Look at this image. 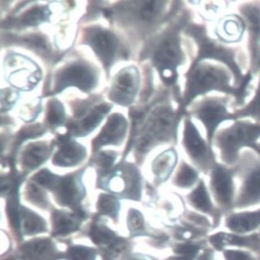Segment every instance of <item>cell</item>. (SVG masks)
Wrapping results in <instances>:
<instances>
[{
  "instance_id": "1",
  "label": "cell",
  "mask_w": 260,
  "mask_h": 260,
  "mask_svg": "<svg viewBox=\"0 0 260 260\" xmlns=\"http://www.w3.org/2000/svg\"><path fill=\"white\" fill-rule=\"evenodd\" d=\"M184 76L185 85L179 109L185 116L192 103L211 92L232 96L234 98L235 106L242 107L250 94L249 88L253 78V75L249 70L241 85L235 87L232 72L221 63L210 61L190 64Z\"/></svg>"
},
{
  "instance_id": "2",
  "label": "cell",
  "mask_w": 260,
  "mask_h": 260,
  "mask_svg": "<svg viewBox=\"0 0 260 260\" xmlns=\"http://www.w3.org/2000/svg\"><path fill=\"white\" fill-rule=\"evenodd\" d=\"M183 34L192 40L196 48L190 64L209 60L218 62L233 74L234 86L241 85L246 73L244 72L246 60L240 49L229 47L211 38L206 26L202 23L190 22L184 28Z\"/></svg>"
},
{
  "instance_id": "3",
  "label": "cell",
  "mask_w": 260,
  "mask_h": 260,
  "mask_svg": "<svg viewBox=\"0 0 260 260\" xmlns=\"http://www.w3.org/2000/svg\"><path fill=\"white\" fill-rule=\"evenodd\" d=\"M191 17L190 10L184 7L174 24L162 35L153 51V65L167 86L177 85L179 68L182 67L187 61L181 32L191 22Z\"/></svg>"
},
{
  "instance_id": "4",
  "label": "cell",
  "mask_w": 260,
  "mask_h": 260,
  "mask_svg": "<svg viewBox=\"0 0 260 260\" xmlns=\"http://www.w3.org/2000/svg\"><path fill=\"white\" fill-rule=\"evenodd\" d=\"M260 139V123L238 119L230 126L218 129L213 144L220 153L221 160L227 165L239 162L241 151L249 148L258 154V140Z\"/></svg>"
},
{
  "instance_id": "5",
  "label": "cell",
  "mask_w": 260,
  "mask_h": 260,
  "mask_svg": "<svg viewBox=\"0 0 260 260\" xmlns=\"http://www.w3.org/2000/svg\"><path fill=\"white\" fill-rule=\"evenodd\" d=\"M182 112L175 110L171 103H165L157 106L146 121L140 143V148L147 150L162 143H176L178 127Z\"/></svg>"
},
{
  "instance_id": "6",
  "label": "cell",
  "mask_w": 260,
  "mask_h": 260,
  "mask_svg": "<svg viewBox=\"0 0 260 260\" xmlns=\"http://www.w3.org/2000/svg\"><path fill=\"white\" fill-rule=\"evenodd\" d=\"M230 100L229 96H205L192 103L187 111L190 117L203 125L207 141L211 146L223 122L238 120L234 112L230 111Z\"/></svg>"
},
{
  "instance_id": "7",
  "label": "cell",
  "mask_w": 260,
  "mask_h": 260,
  "mask_svg": "<svg viewBox=\"0 0 260 260\" xmlns=\"http://www.w3.org/2000/svg\"><path fill=\"white\" fill-rule=\"evenodd\" d=\"M182 145L192 162L202 171L212 169L215 166L216 162L212 146L202 137L188 114H186L184 119Z\"/></svg>"
},
{
  "instance_id": "8",
  "label": "cell",
  "mask_w": 260,
  "mask_h": 260,
  "mask_svg": "<svg viewBox=\"0 0 260 260\" xmlns=\"http://www.w3.org/2000/svg\"><path fill=\"white\" fill-rule=\"evenodd\" d=\"M237 10L246 24L249 71L255 75L260 72V1L240 3Z\"/></svg>"
},
{
  "instance_id": "9",
  "label": "cell",
  "mask_w": 260,
  "mask_h": 260,
  "mask_svg": "<svg viewBox=\"0 0 260 260\" xmlns=\"http://www.w3.org/2000/svg\"><path fill=\"white\" fill-rule=\"evenodd\" d=\"M6 75L10 83L22 90L35 87L41 77L38 66L20 55L9 57L6 61Z\"/></svg>"
},
{
  "instance_id": "10",
  "label": "cell",
  "mask_w": 260,
  "mask_h": 260,
  "mask_svg": "<svg viewBox=\"0 0 260 260\" xmlns=\"http://www.w3.org/2000/svg\"><path fill=\"white\" fill-rule=\"evenodd\" d=\"M97 78L92 69L85 63H75L62 69L55 79V91L63 90L67 87H78L88 91L95 85Z\"/></svg>"
},
{
  "instance_id": "11",
  "label": "cell",
  "mask_w": 260,
  "mask_h": 260,
  "mask_svg": "<svg viewBox=\"0 0 260 260\" xmlns=\"http://www.w3.org/2000/svg\"><path fill=\"white\" fill-rule=\"evenodd\" d=\"M139 83V74L135 68L123 69L114 80L111 87V99L119 104H129L135 98Z\"/></svg>"
},
{
  "instance_id": "12",
  "label": "cell",
  "mask_w": 260,
  "mask_h": 260,
  "mask_svg": "<svg viewBox=\"0 0 260 260\" xmlns=\"http://www.w3.org/2000/svg\"><path fill=\"white\" fill-rule=\"evenodd\" d=\"M242 162L246 167V176L242 188V202L253 203L260 200V159L250 151L241 153Z\"/></svg>"
},
{
  "instance_id": "13",
  "label": "cell",
  "mask_w": 260,
  "mask_h": 260,
  "mask_svg": "<svg viewBox=\"0 0 260 260\" xmlns=\"http://www.w3.org/2000/svg\"><path fill=\"white\" fill-rule=\"evenodd\" d=\"M246 32V24L238 13L223 15L217 20L214 34L221 44H239L243 39Z\"/></svg>"
},
{
  "instance_id": "14",
  "label": "cell",
  "mask_w": 260,
  "mask_h": 260,
  "mask_svg": "<svg viewBox=\"0 0 260 260\" xmlns=\"http://www.w3.org/2000/svg\"><path fill=\"white\" fill-rule=\"evenodd\" d=\"M87 41L105 64H110L113 61L119 48V41L113 34L100 28H93L88 32Z\"/></svg>"
},
{
  "instance_id": "15",
  "label": "cell",
  "mask_w": 260,
  "mask_h": 260,
  "mask_svg": "<svg viewBox=\"0 0 260 260\" xmlns=\"http://www.w3.org/2000/svg\"><path fill=\"white\" fill-rule=\"evenodd\" d=\"M211 184L221 203H231L233 195V172L224 165L215 164L211 169Z\"/></svg>"
},
{
  "instance_id": "16",
  "label": "cell",
  "mask_w": 260,
  "mask_h": 260,
  "mask_svg": "<svg viewBox=\"0 0 260 260\" xmlns=\"http://www.w3.org/2000/svg\"><path fill=\"white\" fill-rule=\"evenodd\" d=\"M127 122L123 116L114 114L108 120L101 134L96 139L97 146L108 144H118L121 143L126 133Z\"/></svg>"
},
{
  "instance_id": "17",
  "label": "cell",
  "mask_w": 260,
  "mask_h": 260,
  "mask_svg": "<svg viewBox=\"0 0 260 260\" xmlns=\"http://www.w3.org/2000/svg\"><path fill=\"white\" fill-rule=\"evenodd\" d=\"M22 252L29 260H54L59 254L49 239H36L22 246Z\"/></svg>"
},
{
  "instance_id": "18",
  "label": "cell",
  "mask_w": 260,
  "mask_h": 260,
  "mask_svg": "<svg viewBox=\"0 0 260 260\" xmlns=\"http://www.w3.org/2000/svg\"><path fill=\"white\" fill-rule=\"evenodd\" d=\"M169 2L162 0H147L137 2L139 18L148 24H154L165 18Z\"/></svg>"
},
{
  "instance_id": "19",
  "label": "cell",
  "mask_w": 260,
  "mask_h": 260,
  "mask_svg": "<svg viewBox=\"0 0 260 260\" xmlns=\"http://www.w3.org/2000/svg\"><path fill=\"white\" fill-rule=\"evenodd\" d=\"M86 151L81 145L75 142L62 143L54 158V165L60 167H71L78 165L85 158Z\"/></svg>"
},
{
  "instance_id": "20",
  "label": "cell",
  "mask_w": 260,
  "mask_h": 260,
  "mask_svg": "<svg viewBox=\"0 0 260 260\" xmlns=\"http://www.w3.org/2000/svg\"><path fill=\"white\" fill-rule=\"evenodd\" d=\"M227 224L236 233L252 231L260 225V211L233 215L228 219Z\"/></svg>"
},
{
  "instance_id": "21",
  "label": "cell",
  "mask_w": 260,
  "mask_h": 260,
  "mask_svg": "<svg viewBox=\"0 0 260 260\" xmlns=\"http://www.w3.org/2000/svg\"><path fill=\"white\" fill-rule=\"evenodd\" d=\"M55 191L57 192V198L62 205L75 206L79 201V190L75 179L72 177L60 179Z\"/></svg>"
},
{
  "instance_id": "22",
  "label": "cell",
  "mask_w": 260,
  "mask_h": 260,
  "mask_svg": "<svg viewBox=\"0 0 260 260\" xmlns=\"http://www.w3.org/2000/svg\"><path fill=\"white\" fill-rule=\"evenodd\" d=\"M177 153L174 149L165 150L154 159L153 162V171L155 175L161 180L169 177L171 173L177 165Z\"/></svg>"
},
{
  "instance_id": "23",
  "label": "cell",
  "mask_w": 260,
  "mask_h": 260,
  "mask_svg": "<svg viewBox=\"0 0 260 260\" xmlns=\"http://www.w3.org/2000/svg\"><path fill=\"white\" fill-rule=\"evenodd\" d=\"M50 154V148L45 143H37L29 144L23 152V165L26 168H36L46 160Z\"/></svg>"
},
{
  "instance_id": "24",
  "label": "cell",
  "mask_w": 260,
  "mask_h": 260,
  "mask_svg": "<svg viewBox=\"0 0 260 260\" xmlns=\"http://www.w3.org/2000/svg\"><path fill=\"white\" fill-rule=\"evenodd\" d=\"M78 217L63 211H55L53 214L54 235L65 236L75 231L78 228Z\"/></svg>"
},
{
  "instance_id": "25",
  "label": "cell",
  "mask_w": 260,
  "mask_h": 260,
  "mask_svg": "<svg viewBox=\"0 0 260 260\" xmlns=\"http://www.w3.org/2000/svg\"><path fill=\"white\" fill-rule=\"evenodd\" d=\"M233 112L238 119H250L260 123V76L253 98L246 106L236 109Z\"/></svg>"
},
{
  "instance_id": "26",
  "label": "cell",
  "mask_w": 260,
  "mask_h": 260,
  "mask_svg": "<svg viewBox=\"0 0 260 260\" xmlns=\"http://www.w3.org/2000/svg\"><path fill=\"white\" fill-rule=\"evenodd\" d=\"M109 109L110 106L109 105H102L96 107L78 125L77 131L78 134L85 135L91 132L101 122L103 117L109 112Z\"/></svg>"
},
{
  "instance_id": "27",
  "label": "cell",
  "mask_w": 260,
  "mask_h": 260,
  "mask_svg": "<svg viewBox=\"0 0 260 260\" xmlns=\"http://www.w3.org/2000/svg\"><path fill=\"white\" fill-rule=\"evenodd\" d=\"M20 216L25 234H37L45 230V222L44 220L30 210L22 208L20 210Z\"/></svg>"
},
{
  "instance_id": "28",
  "label": "cell",
  "mask_w": 260,
  "mask_h": 260,
  "mask_svg": "<svg viewBox=\"0 0 260 260\" xmlns=\"http://www.w3.org/2000/svg\"><path fill=\"white\" fill-rule=\"evenodd\" d=\"M190 199L192 205L198 209L205 212L211 211V201L203 181H201L198 187L192 192Z\"/></svg>"
},
{
  "instance_id": "29",
  "label": "cell",
  "mask_w": 260,
  "mask_h": 260,
  "mask_svg": "<svg viewBox=\"0 0 260 260\" xmlns=\"http://www.w3.org/2000/svg\"><path fill=\"white\" fill-rule=\"evenodd\" d=\"M198 177L199 175L194 168L187 165V162H182L176 175L175 183L179 187H190L197 181Z\"/></svg>"
},
{
  "instance_id": "30",
  "label": "cell",
  "mask_w": 260,
  "mask_h": 260,
  "mask_svg": "<svg viewBox=\"0 0 260 260\" xmlns=\"http://www.w3.org/2000/svg\"><path fill=\"white\" fill-rule=\"evenodd\" d=\"M48 12L44 7H34L21 16L20 21L24 26H35L45 21Z\"/></svg>"
},
{
  "instance_id": "31",
  "label": "cell",
  "mask_w": 260,
  "mask_h": 260,
  "mask_svg": "<svg viewBox=\"0 0 260 260\" xmlns=\"http://www.w3.org/2000/svg\"><path fill=\"white\" fill-rule=\"evenodd\" d=\"M93 242L98 245L112 243L116 240L115 234L107 228L102 225H94L90 232Z\"/></svg>"
},
{
  "instance_id": "32",
  "label": "cell",
  "mask_w": 260,
  "mask_h": 260,
  "mask_svg": "<svg viewBox=\"0 0 260 260\" xmlns=\"http://www.w3.org/2000/svg\"><path fill=\"white\" fill-rule=\"evenodd\" d=\"M98 208L101 213L115 216L117 212V201L109 195L102 194L99 200Z\"/></svg>"
},
{
  "instance_id": "33",
  "label": "cell",
  "mask_w": 260,
  "mask_h": 260,
  "mask_svg": "<svg viewBox=\"0 0 260 260\" xmlns=\"http://www.w3.org/2000/svg\"><path fill=\"white\" fill-rule=\"evenodd\" d=\"M60 179L57 176L54 175L48 171H41L38 173L35 177V180L38 184L47 187V188L51 189V190H54L57 188V185L60 182Z\"/></svg>"
},
{
  "instance_id": "34",
  "label": "cell",
  "mask_w": 260,
  "mask_h": 260,
  "mask_svg": "<svg viewBox=\"0 0 260 260\" xmlns=\"http://www.w3.org/2000/svg\"><path fill=\"white\" fill-rule=\"evenodd\" d=\"M64 117L63 106L57 101L51 102L49 106L48 119L49 123L52 125H58L63 122Z\"/></svg>"
},
{
  "instance_id": "35",
  "label": "cell",
  "mask_w": 260,
  "mask_h": 260,
  "mask_svg": "<svg viewBox=\"0 0 260 260\" xmlns=\"http://www.w3.org/2000/svg\"><path fill=\"white\" fill-rule=\"evenodd\" d=\"M94 255L92 249L82 246L71 248L68 252L69 260H94Z\"/></svg>"
},
{
  "instance_id": "36",
  "label": "cell",
  "mask_w": 260,
  "mask_h": 260,
  "mask_svg": "<svg viewBox=\"0 0 260 260\" xmlns=\"http://www.w3.org/2000/svg\"><path fill=\"white\" fill-rule=\"evenodd\" d=\"M204 6H202V13L204 17L209 20H212L224 10V2H202Z\"/></svg>"
},
{
  "instance_id": "37",
  "label": "cell",
  "mask_w": 260,
  "mask_h": 260,
  "mask_svg": "<svg viewBox=\"0 0 260 260\" xmlns=\"http://www.w3.org/2000/svg\"><path fill=\"white\" fill-rule=\"evenodd\" d=\"M27 197L30 202L41 208H46L47 206V200L45 194L35 184H29L28 186Z\"/></svg>"
},
{
  "instance_id": "38",
  "label": "cell",
  "mask_w": 260,
  "mask_h": 260,
  "mask_svg": "<svg viewBox=\"0 0 260 260\" xmlns=\"http://www.w3.org/2000/svg\"><path fill=\"white\" fill-rule=\"evenodd\" d=\"M199 249L197 246L193 245L184 244L181 245L176 249V252L180 255L177 259L178 260H192L197 254Z\"/></svg>"
},
{
  "instance_id": "39",
  "label": "cell",
  "mask_w": 260,
  "mask_h": 260,
  "mask_svg": "<svg viewBox=\"0 0 260 260\" xmlns=\"http://www.w3.org/2000/svg\"><path fill=\"white\" fill-rule=\"evenodd\" d=\"M128 226L131 231H140L143 229V218L137 210H131L128 215Z\"/></svg>"
},
{
  "instance_id": "40",
  "label": "cell",
  "mask_w": 260,
  "mask_h": 260,
  "mask_svg": "<svg viewBox=\"0 0 260 260\" xmlns=\"http://www.w3.org/2000/svg\"><path fill=\"white\" fill-rule=\"evenodd\" d=\"M226 260H253L250 255L239 250H227L224 252Z\"/></svg>"
},
{
  "instance_id": "41",
  "label": "cell",
  "mask_w": 260,
  "mask_h": 260,
  "mask_svg": "<svg viewBox=\"0 0 260 260\" xmlns=\"http://www.w3.org/2000/svg\"><path fill=\"white\" fill-rule=\"evenodd\" d=\"M17 98V94L14 91H11V90L6 89V93L3 91L2 94V106L3 108L4 106L8 107V106H11L12 104L15 103Z\"/></svg>"
},
{
  "instance_id": "42",
  "label": "cell",
  "mask_w": 260,
  "mask_h": 260,
  "mask_svg": "<svg viewBox=\"0 0 260 260\" xmlns=\"http://www.w3.org/2000/svg\"><path fill=\"white\" fill-rule=\"evenodd\" d=\"M114 160H115L114 155L107 153H102L99 157V165L102 168L107 169V168H110L111 165L113 164Z\"/></svg>"
},
{
  "instance_id": "43",
  "label": "cell",
  "mask_w": 260,
  "mask_h": 260,
  "mask_svg": "<svg viewBox=\"0 0 260 260\" xmlns=\"http://www.w3.org/2000/svg\"><path fill=\"white\" fill-rule=\"evenodd\" d=\"M258 156H260V143H258Z\"/></svg>"
},
{
  "instance_id": "44",
  "label": "cell",
  "mask_w": 260,
  "mask_h": 260,
  "mask_svg": "<svg viewBox=\"0 0 260 260\" xmlns=\"http://www.w3.org/2000/svg\"><path fill=\"white\" fill-rule=\"evenodd\" d=\"M134 260H137V259H134Z\"/></svg>"
}]
</instances>
